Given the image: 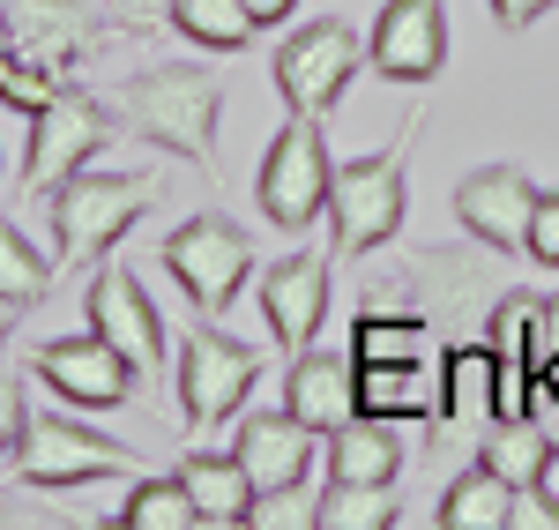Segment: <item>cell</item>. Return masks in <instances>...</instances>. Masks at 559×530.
Instances as JSON below:
<instances>
[{
    "label": "cell",
    "mask_w": 559,
    "mask_h": 530,
    "mask_svg": "<svg viewBox=\"0 0 559 530\" xmlns=\"http://www.w3.org/2000/svg\"><path fill=\"white\" fill-rule=\"evenodd\" d=\"M157 179L134 173H75L52 187V269H97L134 224L150 217Z\"/></svg>",
    "instance_id": "1"
},
{
    "label": "cell",
    "mask_w": 559,
    "mask_h": 530,
    "mask_svg": "<svg viewBox=\"0 0 559 530\" xmlns=\"http://www.w3.org/2000/svg\"><path fill=\"white\" fill-rule=\"evenodd\" d=\"M411 134H418V113L403 120V134L373 150V157H350L329 173V217H336V255L366 262L373 247H388L403 232V210H411Z\"/></svg>",
    "instance_id": "2"
},
{
    "label": "cell",
    "mask_w": 559,
    "mask_h": 530,
    "mask_svg": "<svg viewBox=\"0 0 559 530\" xmlns=\"http://www.w3.org/2000/svg\"><path fill=\"white\" fill-rule=\"evenodd\" d=\"M403 284H411V307L432 314L440 329H455V321H485L492 299L508 292V247H492V239H432L418 255H403Z\"/></svg>",
    "instance_id": "3"
},
{
    "label": "cell",
    "mask_w": 559,
    "mask_h": 530,
    "mask_svg": "<svg viewBox=\"0 0 559 530\" xmlns=\"http://www.w3.org/2000/svg\"><path fill=\"white\" fill-rule=\"evenodd\" d=\"M120 113H128L134 134L165 142L194 165H216V113H224V90L202 68H150V75H128L120 83Z\"/></svg>",
    "instance_id": "4"
},
{
    "label": "cell",
    "mask_w": 559,
    "mask_h": 530,
    "mask_svg": "<svg viewBox=\"0 0 559 530\" xmlns=\"http://www.w3.org/2000/svg\"><path fill=\"white\" fill-rule=\"evenodd\" d=\"M15 471H23V486L60 493V486H90V479H134L142 463H134L128 441L97 434L83 419L31 411V426H23V441H15Z\"/></svg>",
    "instance_id": "5"
},
{
    "label": "cell",
    "mask_w": 559,
    "mask_h": 530,
    "mask_svg": "<svg viewBox=\"0 0 559 530\" xmlns=\"http://www.w3.org/2000/svg\"><path fill=\"white\" fill-rule=\"evenodd\" d=\"M165 269L179 276V292L194 299V314L216 321V314L239 299V284L254 276V239H247V224L202 210V217H187L165 239Z\"/></svg>",
    "instance_id": "6"
},
{
    "label": "cell",
    "mask_w": 559,
    "mask_h": 530,
    "mask_svg": "<svg viewBox=\"0 0 559 530\" xmlns=\"http://www.w3.org/2000/svg\"><path fill=\"white\" fill-rule=\"evenodd\" d=\"M329 173H336V157H329L321 120H299L292 113V128H276V142L261 150V173H254L261 217L284 224V232H306V224L329 210Z\"/></svg>",
    "instance_id": "7"
},
{
    "label": "cell",
    "mask_w": 559,
    "mask_h": 530,
    "mask_svg": "<svg viewBox=\"0 0 559 530\" xmlns=\"http://www.w3.org/2000/svg\"><path fill=\"white\" fill-rule=\"evenodd\" d=\"M358 60H366L358 31L336 23V15H321V23H306V31L284 38V52H276V90H284V105H292L299 120H329V113L344 105Z\"/></svg>",
    "instance_id": "8"
},
{
    "label": "cell",
    "mask_w": 559,
    "mask_h": 530,
    "mask_svg": "<svg viewBox=\"0 0 559 530\" xmlns=\"http://www.w3.org/2000/svg\"><path fill=\"white\" fill-rule=\"evenodd\" d=\"M254 381H261L254 344L224 337L216 321L187 329V344H179V411H187V426H224L239 403L254 397Z\"/></svg>",
    "instance_id": "9"
},
{
    "label": "cell",
    "mask_w": 559,
    "mask_h": 530,
    "mask_svg": "<svg viewBox=\"0 0 559 530\" xmlns=\"http://www.w3.org/2000/svg\"><path fill=\"white\" fill-rule=\"evenodd\" d=\"M112 142V113L90 90H52L45 105H31V157H23V187L52 195L60 179H75Z\"/></svg>",
    "instance_id": "10"
},
{
    "label": "cell",
    "mask_w": 559,
    "mask_h": 530,
    "mask_svg": "<svg viewBox=\"0 0 559 530\" xmlns=\"http://www.w3.org/2000/svg\"><path fill=\"white\" fill-rule=\"evenodd\" d=\"M83 314H90V329H97L112 352L128 358L142 381L165 366V321H157V299L142 292V276H134L128 262H112V255L97 262V276H90V307H83Z\"/></svg>",
    "instance_id": "11"
},
{
    "label": "cell",
    "mask_w": 559,
    "mask_h": 530,
    "mask_svg": "<svg viewBox=\"0 0 559 530\" xmlns=\"http://www.w3.org/2000/svg\"><path fill=\"white\" fill-rule=\"evenodd\" d=\"M366 60L381 83H432L448 68V0H388L366 31Z\"/></svg>",
    "instance_id": "12"
},
{
    "label": "cell",
    "mask_w": 559,
    "mask_h": 530,
    "mask_svg": "<svg viewBox=\"0 0 559 530\" xmlns=\"http://www.w3.org/2000/svg\"><path fill=\"white\" fill-rule=\"evenodd\" d=\"M31 366L45 374V389H52L60 403H75V411H112V403L134 397V366L112 352L97 329L38 344V352H31Z\"/></svg>",
    "instance_id": "13"
},
{
    "label": "cell",
    "mask_w": 559,
    "mask_h": 530,
    "mask_svg": "<svg viewBox=\"0 0 559 530\" xmlns=\"http://www.w3.org/2000/svg\"><path fill=\"white\" fill-rule=\"evenodd\" d=\"M530 210H537V179L522 173V165H477V173H463V187H455L463 232L508 247V255H522V239H530Z\"/></svg>",
    "instance_id": "14"
},
{
    "label": "cell",
    "mask_w": 559,
    "mask_h": 530,
    "mask_svg": "<svg viewBox=\"0 0 559 530\" xmlns=\"http://www.w3.org/2000/svg\"><path fill=\"white\" fill-rule=\"evenodd\" d=\"M261 314H269V337L284 352H306L329 321V262L321 255H284V262L261 269Z\"/></svg>",
    "instance_id": "15"
},
{
    "label": "cell",
    "mask_w": 559,
    "mask_h": 530,
    "mask_svg": "<svg viewBox=\"0 0 559 530\" xmlns=\"http://www.w3.org/2000/svg\"><path fill=\"white\" fill-rule=\"evenodd\" d=\"M515 411V374L500 366L492 344H448L440 352V419L448 426H492Z\"/></svg>",
    "instance_id": "16"
},
{
    "label": "cell",
    "mask_w": 559,
    "mask_h": 530,
    "mask_svg": "<svg viewBox=\"0 0 559 530\" xmlns=\"http://www.w3.org/2000/svg\"><path fill=\"white\" fill-rule=\"evenodd\" d=\"M448 352V344H440ZM440 352L426 358H358V411L395 419V426H432L440 419Z\"/></svg>",
    "instance_id": "17"
},
{
    "label": "cell",
    "mask_w": 559,
    "mask_h": 530,
    "mask_svg": "<svg viewBox=\"0 0 559 530\" xmlns=\"http://www.w3.org/2000/svg\"><path fill=\"white\" fill-rule=\"evenodd\" d=\"M313 448H321V434H313L299 411L284 403V411H254V419L239 426L231 456L247 463L254 493H269V486H299L306 471H313Z\"/></svg>",
    "instance_id": "18"
},
{
    "label": "cell",
    "mask_w": 559,
    "mask_h": 530,
    "mask_svg": "<svg viewBox=\"0 0 559 530\" xmlns=\"http://www.w3.org/2000/svg\"><path fill=\"white\" fill-rule=\"evenodd\" d=\"M284 403L299 411L313 434H329V426H344L350 411H358V358L350 352H329L321 337L292 352V374H284Z\"/></svg>",
    "instance_id": "19"
},
{
    "label": "cell",
    "mask_w": 559,
    "mask_h": 530,
    "mask_svg": "<svg viewBox=\"0 0 559 530\" xmlns=\"http://www.w3.org/2000/svg\"><path fill=\"white\" fill-rule=\"evenodd\" d=\"M395 471H403L395 419L350 411L344 426H329V479H373V486H395Z\"/></svg>",
    "instance_id": "20"
},
{
    "label": "cell",
    "mask_w": 559,
    "mask_h": 530,
    "mask_svg": "<svg viewBox=\"0 0 559 530\" xmlns=\"http://www.w3.org/2000/svg\"><path fill=\"white\" fill-rule=\"evenodd\" d=\"M179 486L194 493L202 523H247V508H254V479H247V463H239V456L187 448V456H179Z\"/></svg>",
    "instance_id": "21"
},
{
    "label": "cell",
    "mask_w": 559,
    "mask_h": 530,
    "mask_svg": "<svg viewBox=\"0 0 559 530\" xmlns=\"http://www.w3.org/2000/svg\"><path fill=\"white\" fill-rule=\"evenodd\" d=\"M515 500H522V486H508L492 463H471L440 493V523L448 530H515Z\"/></svg>",
    "instance_id": "22"
},
{
    "label": "cell",
    "mask_w": 559,
    "mask_h": 530,
    "mask_svg": "<svg viewBox=\"0 0 559 530\" xmlns=\"http://www.w3.org/2000/svg\"><path fill=\"white\" fill-rule=\"evenodd\" d=\"M440 352V321L418 307H358L350 321V358H426Z\"/></svg>",
    "instance_id": "23"
},
{
    "label": "cell",
    "mask_w": 559,
    "mask_h": 530,
    "mask_svg": "<svg viewBox=\"0 0 559 530\" xmlns=\"http://www.w3.org/2000/svg\"><path fill=\"white\" fill-rule=\"evenodd\" d=\"M545 456H552V434H545L530 411H500L492 426H477V463H492V471L522 493H530V479H537Z\"/></svg>",
    "instance_id": "24"
},
{
    "label": "cell",
    "mask_w": 559,
    "mask_h": 530,
    "mask_svg": "<svg viewBox=\"0 0 559 530\" xmlns=\"http://www.w3.org/2000/svg\"><path fill=\"white\" fill-rule=\"evenodd\" d=\"M173 31L202 52H247L254 45V15L239 0H173Z\"/></svg>",
    "instance_id": "25"
},
{
    "label": "cell",
    "mask_w": 559,
    "mask_h": 530,
    "mask_svg": "<svg viewBox=\"0 0 559 530\" xmlns=\"http://www.w3.org/2000/svg\"><path fill=\"white\" fill-rule=\"evenodd\" d=\"M120 523L128 530H194L202 508H194V493L179 486V471L173 479H142L134 471V493H128V508H120Z\"/></svg>",
    "instance_id": "26"
},
{
    "label": "cell",
    "mask_w": 559,
    "mask_h": 530,
    "mask_svg": "<svg viewBox=\"0 0 559 530\" xmlns=\"http://www.w3.org/2000/svg\"><path fill=\"white\" fill-rule=\"evenodd\" d=\"M395 493L373 486V479H329L321 486V530H381L395 523Z\"/></svg>",
    "instance_id": "27"
},
{
    "label": "cell",
    "mask_w": 559,
    "mask_h": 530,
    "mask_svg": "<svg viewBox=\"0 0 559 530\" xmlns=\"http://www.w3.org/2000/svg\"><path fill=\"white\" fill-rule=\"evenodd\" d=\"M45 292H52V255H38V247L23 239V224L0 217V299L38 307Z\"/></svg>",
    "instance_id": "28"
},
{
    "label": "cell",
    "mask_w": 559,
    "mask_h": 530,
    "mask_svg": "<svg viewBox=\"0 0 559 530\" xmlns=\"http://www.w3.org/2000/svg\"><path fill=\"white\" fill-rule=\"evenodd\" d=\"M247 523H261V530H321V493L306 486H269V493H254V508H247Z\"/></svg>",
    "instance_id": "29"
},
{
    "label": "cell",
    "mask_w": 559,
    "mask_h": 530,
    "mask_svg": "<svg viewBox=\"0 0 559 530\" xmlns=\"http://www.w3.org/2000/svg\"><path fill=\"white\" fill-rule=\"evenodd\" d=\"M522 262L559 269V187H552V195L537 187V210H530V239H522Z\"/></svg>",
    "instance_id": "30"
},
{
    "label": "cell",
    "mask_w": 559,
    "mask_h": 530,
    "mask_svg": "<svg viewBox=\"0 0 559 530\" xmlns=\"http://www.w3.org/2000/svg\"><path fill=\"white\" fill-rule=\"evenodd\" d=\"M23 426H31V397H23V381H15V374L0 366V456H15Z\"/></svg>",
    "instance_id": "31"
},
{
    "label": "cell",
    "mask_w": 559,
    "mask_h": 530,
    "mask_svg": "<svg viewBox=\"0 0 559 530\" xmlns=\"http://www.w3.org/2000/svg\"><path fill=\"white\" fill-rule=\"evenodd\" d=\"M559 358V299H537V329H530V374H545Z\"/></svg>",
    "instance_id": "32"
},
{
    "label": "cell",
    "mask_w": 559,
    "mask_h": 530,
    "mask_svg": "<svg viewBox=\"0 0 559 530\" xmlns=\"http://www.w3.org/2000/svg\"><path fill=\"white\" fill-rule=\"evenodd\" d=\"M530 500L545 508V523H559V441H552V456L537 463V479H530Z\"/></svg>",
    "instance_id": "33"
},
{
    "label": "cell",
    "mask_w": 559,
    "mask_h": 530,
    "mask_svg": "<svg viewBox=\"0 0 559 530\" xmlns=\"http://www.w3.org/2000/svg\"><path fill=\"white\" fill-rule=\"evenodd\" d=\"M559 0H492V23H500V31H530V23H537V15H552Z\"/></svg>",
    "instance_id": "34"
},
{
    "label": "cell",
    "mask_w": 559,
    "mask_h": 530,
    "mask_svg": "<svg viewBox=\"0 0 559 530\" xmlns=\"http://www.w3.org/2000/svg\"><path fill=\"white\" fill-rule=\"evenodd\" d=\"M239 8L254 15V31H276V23H284V15H292L299 0H239Z\"/></svg>",
    "instance_id": "35"
},
{
    "label": "cell",
    "mask_w": 559,
    "mask_h": 530,
    "mask_svg": "<svg viewBox=\"0 0 559 530\" xmlns=\"http://www.w3.org/2000/svg\"><path fill=\"white\" fill-rule=\"evenodd\" d=\"M128 8V23H150V15H173V0H120Z\"/></svg>",
    "instance_id": "36"
},
{
    "label": "cell",
    "mask_w": 559,
    "mask_h": 530,
    "mask_svg": "<svg viewBox=\"0 0 559 530\" xmlns=\"http://www.w3.org/2000/svg\"><path fill=\"white\" fill-rule=\"evenodd\" d=\"M15 321H23V307H15V299H0V344L15 337Z\"/></svg>",
    "instance_id": "37"
},
{
    "label": "cell",
    "mask_w": 559,
    "mask_h": 530,
    "mask_svg": "<svg viewBox=\"0 0 559 530\" xmlns=\"http://www.w3.org/2000/svg\"><path fill=\"white\" fill-rule=\"evenodd\" d=\"M0 523H31V508H23V500H8V493H0Z\"/></svg>",
    "instance_id": "38"
},
{
    "label": "cell",
    "mask_w": 559,
    "mask_h": 530,
    "mask_svg": "<svg viewBox=\"0 0 559 530\" xmlns=\"http://www.w3.org/2000/svg\"><path fill=\"white\" fill-rule=\"evenodd\" d=\"M545 389H552V397H559V358H552V366H545Z\"/></svg>",
    "instance_id": "39"
},
{
    "label": "cell",
    "mask_w": 559,
    "mask_h": 530,
    "mask_svg": "<svg viewBox=\"0 0 559 530\" xmlns=\"http://www.w3.org/2000/svg\"><path fill=\"white\" fill-rule=\"evenodd\" d=\"M0 52H8V23H0Z\"/></svg>",
    "instance_id": "40"
}]
</instances>
